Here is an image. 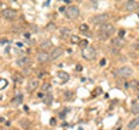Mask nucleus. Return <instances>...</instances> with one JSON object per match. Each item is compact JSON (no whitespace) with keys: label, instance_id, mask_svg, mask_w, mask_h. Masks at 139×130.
Wrapping results in <instances>:
<instances>
[{"label":"nucleus","instance_id":"6","mask_svg":"<svg viewBox=\"0 0 139 130\" xmlns=\"http://www.w3.org/2000/svg\"><path fill=\"white\" fill-rule=\"evenodd\" d=\"M139 8V4L135 0H129L128 2L125 4V9L129 12H133V11H137Z\"/></svg>","mask_w":139,"mask_h":130},{"label":"nucleus","instance_id":"15","mask_svg":"<svg viewBox=\"0 0 139 130\" xmlns=\"http://www.w3.org/2000/svg\"><path fill=\"white\" fill-rule=\"evenodd\" d=\"M58 78H59V80H60V82H66V81H68L70 76L66 72L60 71V72H58Z\"/></svg>","mask_w":139,"mask_h":130},{"label":"nucleus","instance_id":"14","mask_svg":"<svg viewBox=\"0 0 139 130\" xmlns=\"http://www.w3.org/2000/svg\"><path fill=\"white\" fill-rule=\"evenodd\" d=\"M20 126H21L23 129L29 130L30 129V127H31V122L29 121L28 119H22L21 121H20Z\"/></svg>","mask_w":139,"mask_h":130},{"label":"nucleus","instance_id":"10","mask_svg":"<svg viewBox=\"0 0 139 130\" xmlns=\"http://www.w3.org/2000/svg\"><path fill=\"white\" fill-rule=\"evenodd\" d=\"M61 55H63V49H61V48H54L51 51L50 59H51V61H56V59H58Z\"/></svg>","mask_w":139,"mask_h":130},{"label":"nucleus","instance_id":"28","mask_svg":"<svg viewBox=\"0 0 139 130\" xmlns=\"http://www.w3.org/2000/svg\"><path fill=\"white\" fill-rule=\"evenodd\" d=\"M124 35H125V30H123V29H122V30L118 31V37H120V38H123Z\"/></svg>","mask_w":139,"mask_h":130},{"label":"nucleus","instance_id":"4","mask_svg":"<svg viewBox=\"0 0 139 130\" xmlns=\"http://www.w3.org/2000/svg\"><path fill=\"white\" fill-rule=\"evenodd\" d=\"M66 13V16L68 17V19H77V17L79 16V13H80V11H79V7L78 6H74V5H72V6H70L65 11Z\"/></svg>","mask_w":139,"mask_h":130},{"label":"nucleus","instance_id":"32","mask_svg":"<svg viewBox=\"0 0 139 130\" xmlns=\"http://www.w3.org/2000/svg\"><path fill=\"white\" fill-rule=\"evenodd\" d=\"M50 123L52 124V126H54V124H56V120H54V119H51V121H50Z\"/></svg>","mask_w":139,"mask_h":130},{"label":"nucleus","instance_id":"21","mask_svg":"<svg viewBox=\"0 0 139 130\" xmlns=\"http://www.w3.org/2000/svg\"><path fill=\"white\" fill-rule=\"evenodd\" d=\"M71 42L74 44H79V42H80V38H79L78 36H75V35H72L71 36Z\"/></svg>","mask_w":139,"mask_h":130},{"label":"nucleus","instance_id":"20","mask_svg":"<svg viewBox=\"0 0 139 130\" xmlns=\"http://www.w3.org/2000/svg\"><path fill=\"white\" fill-rule=\"evenodd\" d=\"M59 30H60V34L63 36H70V34H71V29L68 27H61Z\"/></svg>","mask_w":139,"mask_h":130},{"label":"nucleus","instance_id":"9","mask_svg":"<svg viewBox=\"0 0 139 130\" xmlns=\"http://www.w3.org/2000/svg\"><path fill=\"white\" fill-rule=\"evenodd\" d=\"M49 59H50V55H49L48 52L41 51V52L37 54V61H38L39 63H45V62H48Z\"/></svg>","mask_w":139,"mask_h":130},{"label":"nucleus","instance_id":"24","mask_svg":"<svg viewBox=\"0 0 139 130\" xmlns=\"http://www.w3.org/2000/svg\"><path fill=\"white\" fill-rule=\"evenodd\" d=\"M79 46H80L81 48L85 49L86 47H88V41H86V40H84V41H80V42H79Z\"/></svg>","mask_w":139,"mask_h":130},{"label":"nucleus","instance_id":"38","mask_svg":"<svg viewBox=\"0 0 139 130\" xmlns=\"http://www.w3.org/2000/svg\"><path fill=\"white\" fill-rule=\"evenodd\" d=\"M117 130H121V129H120V128H118V129H117Z\"/></svg>","mask_w":139,"mask_h":130},{"label":"nucleus","instance_id":"25","mask_svg":"<svg viewBox=\"0 0 139 130\" xmlns=\"http://www.w3.org/2000/svg\"><path fill=\"white\" fill-rule=\"evenodd\" d=\"M88 29H89L88 26H87V24H85V23H82V24L80 26V30H81V31H87Z\"/></svg>","mask_w":139,"mask_h":130},{"label":"nucleus","instance_id":"8","mask_svg":"<svg viewBox=\"0 0 139 130\" xmlns=\"http://www.w3.org/2000/svg\"><path fill=\"white\" fill-rule=\"evenodd\" d=\"M2 15L7 20H13L16 16V11H14L13 8H6L2 12Z\"/></svg>","mask_w":139,"mask_h":130},{"label":"nucleus","instance_id":"13","mask_svg":"<svg viewBox=\"0 0 139 130\" xmlns=\"http://www.w3.org/2000/svg\"><path fill=\"white\" fill-rule=\"evenodd\" d=\"M138 126H139V116L135 117L133 120H131V121L129 122L128 123V129L129 130H133V129L137 128Z\"/></svg>","mask_w":139,"mask_h":130},{"label":"nucleus","instance_id":"19","mask_svg":"<svg viewBox=\"0 0 139 130\" xmlns=\"http://www.w3.org/2000/svg\"><path fill=\"white\" fill-rule=\"evenodd\" d=\"M131 113L133 115H139V102H133L131 106Z\"/></svg>","mask_w":139,"mask_h":130},{"label":"nucleus","instance_id":"11","mask_svg":"<svg viewBox=\"0 0 139 130\" xmlns=\"http://www.w3.org/2000/svg\"><path fill=\"white\" fill-rule=\"evenodd\" d=\"M29 63H30V58H29V57H26V56L20 57L19 59H16V64H17V66L26 67Z\"/></svg>","mask_w":139,"mask_h":130},{"label":"nucleus","instance_id":"33","mask_svg":"<svg viewBox=\"0 0 139 130\" xmlns=\"http://www.w3.org/2000/svg\"><path fill=\"white\" fill-rule=\"evenodd\" d=\"M77 70H78V71H81V70H82V66H81V65H78V66H77Z\"/></svg>","mask_w":139,"mask_h":130},{"label":"nucleus","instance_id":"16","mask_svg":"<svg viewBox=\"0 0 139 130\" xmlns=\"http://www.w3.org/2000/svg\"><path fill=\"white\" fill-rule=\"evenodd\" d=\"M22 100H23V96H22V94H17V95L11 101V103L13 105V106H19V105L22 103Z\"/></svg>","mask_w":139,"mask_h":130},{"label":"nucleus","instance_id":"1","mask_svg":"<svg viewBox=\"0 0 139 130\" xmlns=\"http://www.w3.org/2000/svg\"><path fill=\"white\" fill-rule=\"evenodd\" d=\"M115 27L113 26L111 23H104L101 26V28H100V36H101V38L102 40H106V38H108V37H110L111 35L115 32Z\"/></svg>","mask_w":139,"mask_h":130},{"label":"nucleus","instance_id":"18","mask_svg":"<svg viewBox=\"0 0 139 130\" xmlns=\"http://www.w3.org/2000/svg\"><path fill=\"white\" fill-rule=\"evenodd\" d=\"M52 101H53V96H52V94H45V95L43 96V102L45 105H48V106H50L52 103Z\"/></svg>","mask_w":139,"mask_h":130},{"label":"nucleus","instance_id":"30","mask_svg":"<svg viewBox=\"0 0 139 130\" xmlns=\"http://www.w3.org/2000/svg\"><path fill=\"white\" fill-rule=\"evenodd\" d=\"M138 85H139V84H138V81H136V80L131 82V86H132V87H138Z\"/></svg>","mask_w":139,"mask_h":130},{"label":"nucleus","instance_id":"35","mask_svg":"<svg viewBox=\"0 0 139 130\" xmlns=\"http://www.w3.org/2000/svg\"><path fill=\"white\" fill-rule=\"evenodd\" d=\"M6 42H7L6 38H5V40H0V43H1V44H2V43H6Z\"/></svg>","mask_w":139,"mask_h":130},{"label":"nucleus","instance_id":"37","mask_svg":"<svg viewBox=\"0 0 139 130\" xmlns=\"http://www.w3.org/2000/svg\"><path fill=\"white\" fill-rule=\"evenodd\" d=\"M64 2H65V4H70V2H71V0H64Z\"/></svg>","mask_w":139,"mask_h":130},{"label":"nucleus","instance_id":"23","mask_svg":"<svg viewBox=\"0 0 139 130\" xmlns=\"http://www.w3.org/2000/svg\"><path fill=\"white\" fill-rule=\"evenodd\" d=\"M7 80H5V79H0V89H2V88H5V87L7 86Z\"/></svg>","mask_w":139,"mask_h":130},{"label":"nucleus","instance_id":"36","mask_svg":"<svg viewBox=\"0 0 139 130\" xmlns=\"http://www.w3.org/2000/svg\"><path fill=\"white\" fill-rule=\"evenodd\" d=\"M43 96H44V94H42V93H38V98H42V99H43Z\"/></svg>","mask_w":139,"mask_h":130},{"label":"nucleus","instance_id":"26","mask_svg":"<svg viewBox=\"0 0 139 130\" xmlns=\"http://www.w3.org/2000/svg\"><path fill=\"white\" fill-rule=\"evenodd\" d=\"M72 96H73V93H72V92H66V93H65V99L66 100L72 99Z\"/></svg>","mask_w":139,"mask_h":130},{"label":"nucleus","instance_id":"29","mask_svg":"<svg viewBox=\"0 0 139 130\" xmlns=\"http://www.w3.org/2000/svg\"><path fill=\"white\" fill-rule=\"evenodd\" d=\"M44 74H45V72H44V71H38V72H37V77H38V78L44 77Z\"/></svg>","mask_w":139,"mask_h":130},{"label":"nucleus","instance_id":"31","mask_svg":"<svg viewBox=\"0 0 139 130\" xmlns=\"http://www.w3.org/2000/svg\"><path fill=\"white\" fill-rule=\"evenodd\" d=\"M100 65H101V66H103V65H106V59H101V62H100Z\"/></svg>","mask_w":139,"mask_h":130},{"label":"nucleus","instance_id":"34","mask_svg":"<svg viewBox=\"0 0 139 130\" xmlns=\"http://www.w3.org/2000/svg\"><path fill=\"white\" fill-rule=\"evenodd\" d=\"M59 11H60V12H65V7H64V6H61L60 8H59Z\"/></svg>","mask_w":139,"mask_h":130},{"label":"nucleus","instance_id":"12","mask_svg":"<svg viewBox=\"0 0 139 130\" xmlns=\"http://www.w3.org/2000/svg\"><path fill=\"white\" fill-rule=\"evenodd\" d=\"M111 46H114L115 48H117V49H121L122 47L124 46L123 38H120V37H117V38H113L111 40Z\"/></svg>","mask_w":139,"mask_h":130},{"label":"nucleus","instance_id":"27","mask_svg":"<svg viewBox=\"0 0 139 130\" xmlns=\"http://www.w3.org/2000/svg\"><path fill=\"white\" fill-rule=\"evenodd\" d=\"M46 28H48V30H53V29L56 28V24H54V23H49Z\"/></svg>","mask_w":139,"mask_h":130},{"label":"nucleus","instance_id":"17","mask_svg":"<svg viewBox=\"0 0 139 130\" xmlns=\"http://www.w3.org/2000/svg\"><path fill=\"white\" fill-rule=\"evenodd\" d=\"M41 49L42 50H48V49H51L52 47V42L50 41V40H44L43 42L41 43Z\"/></svg>","mask_w":139,"mask_h":130},{"label":"nucleus","instance_id":"3","mask_svg":"<svg viewBox=\"0 0 139 130\" xmlns=\"http://www.w3.org/2000/svg\"><path fill=\"white\" fill-rule=\"evenodd\" d=\"M82 57L85 59H88V61H93L96 57V51L93 47L88 46L86 47L85 49H82Z\"/></svg>","mask_w":139,"mask_h":130},{"label":"nucleus","instance_id":"7","mask_svg":"<svg viewBox=\"0 0 139 130\" xmlns=\"http://www.w3.org/2000/svg\"><path fill=\"white\" fill-rule=\"evenodd\" d=\"M38 86H39V82L37 79H30L28 81V85H27V89H28V92H35L38 88Z\"/></svg>","mask_w":139,"mask_h":130},{"label":"nucleus","instance_id":"5","mask_svg":"<svg viewBox=\"0 0 139 130\" xmlns=\"http://www.w3.org/2000/svg\"><path fill=\"white\" fill-rule=\"evenodd\" d=\"M109 19V15L106 13L103 14H99V15H95L92 19V22H93L94 24H104L107 23V20Z\"/></svg>","mask_w":139,"mask_h":130},{"label":"nucleus","instance_id":"22","mask_svg":"<svg viewBox=\"0 0 139 130\" xmlns=\"http://www.w3.org/2000/svg\"><path fill=\"white\" fill-rule=\"evenodd\" d=\"M49 89H51V85L49 82H44L42 85V91H49Z\"/></svg>","mask_w":139,"mask_h":130},{"label":"nucleus","instance_id":"2","mask_svg":"<svg viewBox=\"0 0 139 130\" xmlns=\"http://www.w3.org/2000/svg\"><path fill=\"white\" fill-rule=\"evenodd\" d=\"M133 73V70L130 66H122L118 70L115 71V76L116 77H121V78H128L131 77Z\"/></svg>","mask_w":139,"mask_h":130}]
</instances>
